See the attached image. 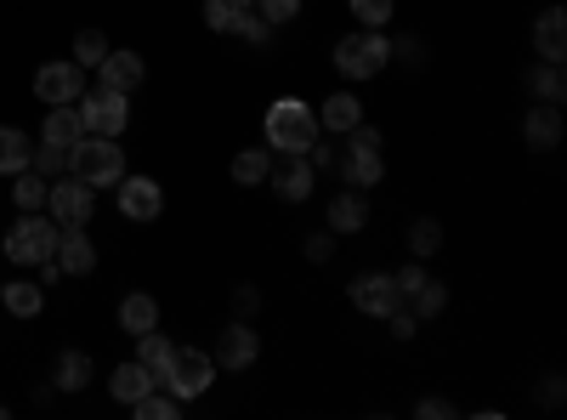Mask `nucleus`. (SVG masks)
Returning a JSON list of instances; mask_svg holds the SVG:
<instances>
[{"mask_svg":"<svg viewBox=\"0 0 567 420\" xmlns=\"http://www.w3.org/2000/svg\"><path fill=\"white\" fill-rule=\"evenodd\" d=\"M318 114L301 103V98H278L272 109H267V148H278V154H307L312 143H318Z\"/></svg>","mask_w":567,"mask_h":420,"instance_id":"nucleus-1","label":"nucleus"},{"mask_svg":"<svg viewBox=\"0 0 567 420\" xmlns=\"http://www.w3.org/2000/svg\"><path fill=\"white\" fill-rule=\"evenodd\" d=\"M69 176H80V182H91V188H114V182L125 176V154H120V143L114 136H80V143L69 148Z\"/></svg>","mask_w":567,"mask_h":420,"instance_id":"nucleus-2","label":"nucleus"},{"mask_svg":"<svg viewBox=\"0 0 567 420\" xmlns=\"http://www.w3.org/2000/svg\"><path fill=\"white\" fill-rule=\"evenodd\" d=\"M386 63H392V40H386L381 29H363V34L336 40V69H341L347 80H374Z\"/></svg>","mask_w":567,"mask_h":420,"instance_id":"nucleus-3","label":"nucleus"},{"mask_svg":"<svg viewBox=\"0 0 567 420\" xmlns=\"http://www.w3.org/2000/svg\"><path fill=\"white\" fill-rule=\"evenodd\" d=\"M58 222L52 216H40V211H23V222L7 233V256L18 262V267H40L45 256H58Z\"/></svg>","mask_w":567,"mask_h":420,"instance_id":"nucleus-4","label":"nucleus"},{"mask_svg":"<svg viewBox=\"0 0 567 420\" xmlns=\"http://www.w3.org/2000/svg\"><path fill=\"white\" fill-rule=\"evenodd\" d=\"M216 381V358L199 347H171V369H165V392L176 398H199Z\"/></svg>","mask_w":567,"mask_h":420,"instance_id":"nucleus-5","label":"nucleus"},{"mask_svg":"<svg viewBox=\"0 0 567 420\" xmlns=\"http://www.w3.org/2000/svg\"><path fill=\"white\" fill-rule=\"evenodd\" d=\"M45 211H52L58 227H85L91 211H97V199H91V182H80V176H58V182H52V194H45Z\"/></svg>","mask_w":567,"mask_h":420,"instance_id":"nucleus-6","label":"nucleus"},{"mask_svg":"<svg viewBox=\"0 0 567 420\" xmlns=\"http://www.w3.org/2000/svg\"><path fill=\"white\" fill-rule=\"evenodd\" d=\"M80 120H85V131H91V136H120V131H125V120H131L125 91H109V85L85 91V98H80Z\"/></svg>","mask_w":567,"mask_h":420,"instance_id":"nucleus-7","label":"nucleus"},{"mask_svg":"<svg viewBox=\"0 0 567 420\" xmlns=\"http://www.w3.org/2000/svg\"><path fill=\"white\" fill-rule=\"evenodd\" d=\"M34 98H40L45 109L80 103V98H85V69H80V63H40V69H34Z\"/></svg>","mask_w":567,"mask_h":420,"instance_id":"nucleus-8","label":"nucleus"},{"mask_svg":"<svg viewBox=\"0 0 567 420\" xmlns=\"http://www.w3.org/2000/svg\"><path fill=\"white\" fill-rule=\"evenodd\" d=\"M352 307L369 313V318H386L392 307H403L398 278H392V273H358V278H352Z\"/></svg>","mask_w":567,"mask_h":420,"instance_id":"nucleus-9","label":"nucleus"},{"mask_svg":"<svg viewBox=\"0 0 567 420\" xmlns=\"http://www.w3.org/2000/svg\"><path fill=\"white\" fill-rule=\"evenodd\" d=\"M114 188H120V216H131V222H154L165 211V194L154 176H120Z\"/></svg>","mask_w":567,"mask_h":420,"instance_id":"nucleus-10","label":"nucleus"},{"mask_svg":"<svg viewBox=\"0 0 567 420\" xmlns=\"http://www.w3.org/2000/svg\"><path fill=\"white\" fill-rule=\"evenodd\" d=\"M267 182L278 188V199H312V182H318V171L307 165V154H284L272 171H267Z\"/></svg>","mask_w":567,"mask_h":420,"instance_id":"nucleus-11","label":"nucleus"},{"mask_svg":"<svg viewBox=\"0 0 567 420\" xmlns=\"http://www.w3.org/2000/svg\"><path fill=\"white\" fill-rule=\"evenodd\" d=\"M256 352H261V336L250 330L245 318H239V324H227L221 341H216V363H221V369H250Z\"/></svg>","mask_w":567,"mask_h":420,"instance_id":"nucleus-12","label":"nucleus"},{"mask_svg":"<svg viewBox=\"0 0 567 420\" xmlns=\"http://www.w3.org/2000/svg\"><path fill=\"white\" fill-rule=\"evenodd\" d=\"M58 267H63V273H80V278L97 267V245L85 239V227H63V233H58Z\"/></svg>","mask_w":567,"mask_h":420,"instance_id":"nucleus-13","label":"nucleus"},{"mask_svg":"<svg viewBox=\"0 0 567 420\" xmlns=\"http://www.w3.org/2000/svg\"><path fill=\"white\" fill-rule=\"evenodd\" d=\"M80 136H85V120H80L74 103H58L52 114H45V125H40V143H52V148H74Z\"/></svg>","mask_w":567,"mask_h":420,"instance_id":"nucleus-14","label":"nucleus"},{"mask_svg":"<svg viewBox=\"0 0 567 420\" xmlns=\"http://www.w3.org/2000/svg\"><path fill=\"white\" fill-rule=\"evenodd\" d=\"M534 45H539V58H545V63H561V58H567V12H561V7L539 12V23H534Z\"/></svg>","mask_w":567,"mask_h":420,"instance_id":"nucleus-15","label":"nucleus"},{"mask_svg":"<svg viewBox=\"0 0 567 420\" xmlns=\"http://www.w3.org/2000/svg\"><path fill=\"white\" fill-rule=\"evenodd\" d=\"M97 74H103V85H109V91H125V98H131V91L142 85V74H148V69H142V58H136V52H109V58L97 63Z\"/></svg>","mask_w":567,"mask_h":420,"instance_id":"nucleus-16","label":"nucleus"},{"mask_svg":"<svg viewBox=\"0 0 567 420\" xmlns=\"http://www.w3.org/2000/svg\"><path fill=\"white\" fill-rule=\"evenodd\" d=\"M120 330H125V336H148V330H159V301H154V296H142V290L125 296V301H120Z\"/></svg>","mask_w":567,"mask_h":420,"instance_id":"nucleus-17","label":"nucleus"},{"mask_svg":"<svg viewBox=\"0 0 567 420\" xmlns=\"http://www.w3.org/2000/svg\"><path fill=\"white\" fill-rule=\"evenodd\" d=\"M523 136L534 148H556L561 143V114H556V103H539V109H528V120H523Z\"/></svg>","mask_w":567,"mask_h":420,"instance_id":"nucleus-18","label":"nucleus"},{"mask_svg":"<svg viewBox=\"0 0 567 420\" xmlns=\"http://www.w3.org/2000/svg\"><path fill=\"white\" fill-rule=\"evenodd\" d=\"M358 120H363V103L352 98V91H336V98L318 109V125H323V131H341V136H347Z\"/></svg>","mask_w":567,"mask_h":420,"instance_id":"nucleus-19","label":"nucleus"},{"mask_svg":"<svg viewBox=\"0 0 567 420\" xmlns=\"http://www.w3.org/2000/svg\"><path fill=\"white\" fill-rule=\"evenodd\" d=\"M109 392H114V403L131 409L142 392H154V376H148L142 363H120V369H114V381H109Z\"/></svg>","mask_w":567,"mask_h":420,"instance_id":"nucleus-20","label":"nucleus"},{"mask_svg":"<svg viewBox=\"0 0 567 420\" xmlns=\"http://www.w3.org/2000/svg\"><path fill=\"white\" fill-rule=\"evenodd\" d=\"M34 160V143L18 131V125H0V176H18L23 165Z\"/></svg>","mask_w":567,"mask_h":420,"instance_id":"nucleus-21","label":"nucleus"},{"mask_svg":"<svg viewBox=\"0 0 567 420\" xmlns=\"http://www.w3.org/2000/svg\"><path fill=\"white\" fill-rule=\"evenodd\" d=\"M136 363L154 376V387H165V369H171V341L159 336V330H148V336H136Z\"/></svg>","mask_w":567,"mask_h":420,"instance_id":"nucleus-22","label":"nucleus"},{"mask_svg":"<svg viewBox=\"0 0 567 420\" xmlns=\"http://www.w3.org/2000/svg\"><path fill=\"white\" fill-rule=\"evenodd\" d=\"M45 194H52V182H45L40 171H18V182H12V205L18 211H45Z\"/></svg>","mask_w":567,"mask_h":420,"instance_id":"nucleus-23","label":"nucleus"},{"mask_svg":"<svg viewBox=\"0 0 567 420\" xmlns=\"http://www.w3.org/2000/svg\"><path fill=\"white\" fill-rule=\"evenodd\" d=\"M369 222V205L358 194H341L336 205H329V233H358Z\"/></svg>","mask_w":567,"mask_h":420,"instance_id":"nucleus-24","label":"nucleus"},{"mask_svg":"<svg viewBox=\"0 0 567 420\" xmlns=\"http://www.w3.org/2000/svg\"><path fill=\"white\" fill-rule=\"evenodd\" d=\"M131 414H136V420H176V414H182V398L154 387V392H142V398L131 403Z\"/></svg>","mask_w":567,"mask_h":420,"instance_id":"nucleus-25","label":"nucleus"},{"mask_svg":"<svg viewBox=\"0 0 567 420\" xmlns=\"http://www.w3.org/2000/svg\"><path fill=\"white\" fill-rule=\"evenodd\" d=\"M341 171H347V182H358V188H374V182L386 176V165H381V154H358V148H347V160H341Z\"/></svg>","mask_w":567,"mask_h":420,"instance_id":"nucleus-26","label":"nucleus"},{"mask_svg":"<svg viewBox=\"0 0 567 420\" xmlns=\"http://www.w3.org/2000/svg\"><path fill=\"white\" fill-rule=\"evenodd\" d=\"M0 301H7V313H18V318H34L45 307V290L40 285H0Z\"/></svg>","mask_w":567,"mask_h":420,"instance_id":"nucleus-27","label":"nucleus"},{"mask_svg":"<svg viewBox=\"0 0 567 420\" xmlns=\"http://www.w3.org/2000/svg\"><path fill=\"white\" fill-rule=\"evenodd\" d=\"M52 381H58V392H80V387L91 381V358H85V352H63Z\"/></svg>","mask_w":567,"mask_h":420,"instance_id":"nucleus-28","label":"nucleus"},{"mask_svg":"<svg viewBox=\"0 0 567 420\" xmlns=\"http://www.w3.org/2000/svg\"><path fill=\"white\" fill-rule=\"evenodd\" d=\"M528 91L539 103H556L561 109V91H567V80H561V63H545V69H534L528 74Z\"/></svg>","mask_w":567,"mask_h":420,"instance_id":"nucleus-29","label":"nucleus"},{"mask_svg":"<svg viewBox=\"0 0 567 420\" xmlns=\"http://www.w3.org/2000/svg\"><path fill=\"white\" fill-rule=\"evenodd\" d=\"M267 171H272V154H261V148H245L239 160H233V182H245V188L267 182Z\"/></svg>","mask_w":567,"mask_h":420,"instance_id":"nucleus-30","label":"nucleus"},{"mask_svg":"<svg viewBox=\"0 0 567 420\" xmlns=\"http://www.w3.org/2000/svg\"><path fill=\"white\" fill-rule=\"evenodd\" d=\"M409 245H414V256H437V250H443V222L420 216V222L409 227Z\"/></svg>","mask_w":567,"mask_h":420,"instance_id":"nucleus-31","label":"nucleus"},{"mask_svg":"<svg viewBox=\"0 0 567 420\" xmlns=\"http://www.w3.org/2000/svg\"><path fill=\"white\" fill-rule=\"evenodd\" d=\"M103 58H109V40H103L97 29H80V40H74V63H80V69H97Z\"/></svg>","mask_w":567,"mask_h":420,"instance_id":"nucleus-32","label":"nucleus"},{"mask_svg":"<svg viewBox=\"0 0 567 420\" xmlns=\"http://www.w3.org/2000/svg\"><path fill=\"white\" fill-rule=\"evenodd\" d=\"M409 301H414V318H437V313L449 307V290H443V285H432V278H425V285H420V290H414Z\"/></svg>","mask_w":567,"mask_h":420,"instance_id":"nucleus-33","label":"nucleus"},{"mask_svg":"<svg viewBox=\"0 0 567 420\" xmlns=\"http://www.w3.org/2000/svg\"><path fill=\"white\" fill-rule=\"evenodd\" d=\"M347 7H352V18L363 29H386L392 23V0H347Z\"/></svg>","mask_w":567,"mask_h":420,"instance_id":"nucleus-34","label":"nucleus"},{"mask_svg":"<svg viewBox=\"0 0 567 420\" xmlns=\"http://www.w3.org/2000/svg\"><path fill=\"white\" fill-rule=\"evenodd\" d=\"M29 171H40L45 182H52V176H63V171H69V148L40 143V148H34V160H29Z\"/></svg>","mask_w":567,"mask_h":420,"instance_id":"nucleus-35","label":"nucleus"},{"mask_svg":"<svg viewBox=\"0 0 567 420\" xmlns=\"http://www.w3.org/2000/svg\"><path fill=\"white\" fill-rule=\"evenodd\" d=\"M233 34H245L250 45H267V40H272V23H267L261 12H245V7H239V18H233Z\"/></svg>","mask_w":567,"mask_h":420,"instance_id":"nucleus-36","label":"nucleus"},{"mask_svg":"<svg viewBox=\"0 0 567 420\" xmlns=\"http://www.w3.org/2000/svg\"><path fill=\"white\" fill-rule=\"evenodd\" d=\"M233 18H239V0H205V23L216 34H233Z\"/></svg>","mask_w":567,"mask_h":420,"instance_id":"nucleus-37","label":"nucleus"},{"mask_svg":"<svg viewBox=\"0 0 567 420\" xmlns=\"http://www.w3.org/2000/svg\"><path fill=\"white\" fill-rule=\"evenodd\" d=\"M347 148H358V154H381V131L358 120V125L347 131Z\"/></svg>","mask_w":567,"mask_h":420,"instance_id":"nucleus-38","label":"nucleus"},{"mask_svg":"<svg viewBox=\"0 0 567 420\" xmlns=\"http://www.w3.org/2000/svg\"><path fill=\"white\" fill-rule=\"evenodd\" d=\"M256 7H261L267 23H290V18L301 12V0H256Z\"/></svg>","mask_w":567,"mask_h":420,"instance_id":"nucleus-39","label":"nucleus"},{"mask_svg":"<svg viewBox=\"0 0 567 420\" xmlns=\"http://www.w3.org/2000/svg\"><path fill=\"white\" fill-rule=\"evenodd\" d=\"M336 256V233H312L307 239V262H329Z\"/></svg>","mask_w":567,"mask_h":420,"instance_id":"nucleus-40","label":"nucleus"},{"mask_svg":"<svg viewBox=\"0 0 567 420\" xmlns=\"http://www.w3.org/2000/svg\"><path fill=\"white\" fill-rule=\"evenodd\" d=\"M392 278H398V296L409 301V296H414V290L425 285V267H403V273H392Z\"/></svg>","mask_w":567,"mask_h":420,"instance_id":"nucleus-41","label":"nucleus"},{"mask_svg":"<svg viewBox=\"0 0 567 420\" xmlns=\"http://www.w3.org/2000/svg\"><path fill=\"white\" fill-rule=\"evenodd\" d=\"M386 318H392V336H398V341H409V336L420 330V318H414V313H403V307H392Z\"/></svg>","mask_w":567,"mask_h":420,"instance_id":"nucleus-42","label":"nucleus"},{"mask_svg":"<svg viewBox=\"0 0 567 420\" xmlns=\"http://www.w3.org/2000/svg\"><path fill=\"white\" fill-rule=\"evenodd\" d=\"M233 307H239V318H250V313L261 307V296H256V285H239V296H233Z\"/></svg>","mask_w":567,"mask_h":420,"instance_id":"nucleus-43","label":"nucleus"},{"mask_svg":"<svg viewBox=\"0 0 567 420\" xmlns=\"http://www.w3.org/2000/svg\"><path fill=\"white\" fill-rule=\"evenodd\" d=\"M414 414H425V420H437V414H454V409H449V403H443V398H425V403H420V409H414Z\"/></svg>","mask_w":567,"mask_h":420,"instance_id":"nucleus-44","label":"nucleus"},{"mask_svg":"<svg viewBox=\"0 0 567 420\" xmlns=\"http://www.w3.org/2000/svg\"><path fill=\"white\" fill-rule=\"evenodd\" d=\"M545 403H550V409L561 403V376H550V381H545Z\"/></svg>","mask_w":567,"mask_h":420,"instance_id":"nucleus-45","label":"nucleus"},{"mask_svg":"<svg viewBox=\"0 0 567 420\" xmlns=\"http://www.w3.org/2000/svg\"><path fill=\"white\" fill-rule=\"evenodd\" d=\"M239 7H250V0H239Z\"/></svg>","mask_w":567,"mask_h":420,"instance_id":"nucleus-46","label":"nucleus"}]
</instances>
